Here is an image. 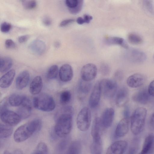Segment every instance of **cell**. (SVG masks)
Wrapping results in <instances>:
<instances>
[{
    "label": "cell",
    "instance_id": "cell-24",
    "mask_svg": "<svg viewBox=\"0 0 154 154\" xmlns=\"http://www.w3.org/2000/svg\"><path fill=\"white\" fill-rule=\"evenodd\" d=\"M91 88V84L90 82L84 81L82 79L79 84L78 91L80 98L83 99L89 92Z\"/></svg>",
    "mask_w": 154,
    "mask_h": 154
},
{
    "label": "cell",
    "instance_id": "cell-30",
    "mask_svg": "<svg viewBox=\"0 0 154 154\" xmlns=\"http://www.w3.org/2000/svg\"><path fill=\"white\" fill-rule=\"evenodd\" d=\"M0 137L1 139L6 138L12 134L13 129L10 125L1 124L0 125Z\"/></svg>",
    "mask_w": 154,
    "mask_h": 154
},
{
    "label": "cell",
    "instance_id": "cell-58",
    "mask_svg": "<svg viewBox=\"0 0 154 154\" xmlns=\"http://www.w3.org/2000/svg\"></svg>",
    "mask_w": 154,
    "mask_h": 154
},
{
    "label": "cell",
    "instance_id": "cell-38",
    "mask_svg": "<svg viewBox=\"0 0 154 154\" xmlns=\"http://www.w3.org/2000/svg\"><path fill=\"white\" fill-rule=\"evenodd\" d=\"M100 70L101 73L103 76L109 75L111 72L109 66L106 63H103L101 65Z\"/></svg>",
    "mask_w": 154,
    "mask_h": 154
},
{
    "label": "cell",
    "instance_id": "cell-42",
    "mask_svg": "<svg viewBox=\"0 0 154 154\" xmlns=\"http://www.w3.org/2000/svg\"><path fill=\"white\" fill-rule=\"evenodd\" d=\"M65 3L68 8H73L77 5L78 0H66Z\"/></svg>",
    "mask_w": 154,
    "mask_h": 154
},
{
    "label": "cell",
    "instance_id": "cell-20",
    "mask_svg": "<svg viewBox=\"0 0 154 154\" xmlns=\"http://www.w3.org/2000/svg\"><path fill=\"white\" fill-rule=\"evenodd\" d=\"M154 149V135H148L145 138L140 154H151Z\"/></svg>",
    "mask_w": 154,
    "mask_h": 154
},
{
    "label": "cell",
    "instance_id": "cell-29",
    "mask_svg": "<svg viewBox=\"0 0 154 154\" xmlns=\"http://www.w3.org/2000/svg\"><path fill=\"white\" fill-rule=\"evenodd\" d=\"M102 150L101 138L93 139V141L91 147V154H102Z\"/></svg>",
    "mask_w": 154,
    "mask_h": 154
},
{
    "label": "cell",
    "instance_id": "cell-52",
    "mask_svg": "<svg viewBox=\"0 0 154 154\" xmlns=\"http://www.w3.org/2000/svg\"><path fill=\"white\" fill-rule=\"evenodd\" d=\"M83 18L85 23H88L93 19V17L91 15L85 14L84 15Z\"/></svg>",
    "mask_w": 154,
    "mask_h": 154
},
{
    "label": "cell",
    "instance_id": "cell-3",
    "mask_svg": "<svg viewBox=\"0 0 154 154\" xmlns=\"http://www.w3.org/2000/svg\"><path fill=\"white\" fill-rule=\"evenodd\" d=\"M146 115V109L144 107L134 110L131 117V129L133 134H138L143 130Z\"/></svg>",
    "mask_w": 154,
    "mask_h": 154
},
{
    "label": "cell",
    "instance_id": "cell-35",
    "mask_svg": "<svg viewBox=\"0 0 154 154\" xmlns=\"http://www.w3.org/2000/svg\"><path fill=\"white\" fill-rule=\"evenodd\" d=\"M58 72V68L56 65L51 66L48 69L47 74V77L49 79H53L57 77Z\"/></svg>",
    "mask_w": 154,
    "mask_h": 154
},
{
    "label": "cell",
    "instance_id": "cell-47",
    "mask_svg": "<svg viewBox=\"0 0 154 154\" xmlns=\"http://www.w3.org/2000/svg\"><path fill=\"white\" fill-rule=\"evenodd\" d=\"M75 21L73 19H68L62 21L60 23L59 26L61 27L66 26Z\"/></svg>",
    "mask_w": 154,
    "mask_h": 154
},
{
    "label": "cell",
    "instance_id": "cell-40",
    "mask_svg": "<svg viewBox=\"0 0 154 154\" xmlns=\"http://www.w3.org/2000/svg\"><path fill=\"white\" fill-rule=\"evenodd\" d=\"M144 4L146 9L150 12H154V7L152 1L150 0L144 1Z\"/></svg>",
    "mask_w": 154,
    "mask_h": 154
},
{
    "label": "cell",
    "instance_id": "cell-11",
    "mask_svg": "<svg viewBox=\"0 0 154 154\" xmlns=\"http://www.w3.org/2000/svg\"><path fill=\"white\" fill-rule=\"evenodd\" d=\"M115 115L114 109L112 108H107L103 112L100 118L101 124L103 128L109 127L113 122Z\"/></svg>",
    "mask_w": 154,
    "mask_h": 154
},
{
    "label": "cell",
    "instance_id": "cell-15",
    "mask_svg": "<svg viewBox=\"0 0 154 154\" xmlns=\"http://www.w3.org/2000/svg\"><path fill=\"white\" fill-rule=\"evenodd\" d=\"M32 106L30 101L26 97L23 103L17 109V113L22 119H24L30 116Z\"/></svg>",
    "mask_w": 154,
    "mask_h": 154
},
{
    "label": "cell",
    "instance_id": "cell-23",
    "mask_svg": "<svg viewBox=\"0 0 154 154\" xmlns=\"http://www.w3.org/2000/svg\"><path fill=\"white\" fill-rule=\"evenodd\" d=\"M129 56L130 60L134 63L143 62L146 58V55L144 52L135 49H133L130 50Z\"/></svg>",
    "mask_w": 154,
    "mask_h": 154
},
{
    "label": "cell",
    "instance_id": "cell-32",
    "mask_svg": "<svg viewBox=\"0 0 154 154\" xmlns=\"http://www.w3.org/2000/svg\"><path fill=\"white\" fill-rule=\"evenodd\" d=\"M72 95L71 92L68 90L63 91L60 96V103L65 105L69 103L71 100Z\"/></svg>",
    "mask_w": 154,
    "mask_h": 154
},
{
    "label": "cell",
    "instance_id": "cell-25",
    "mask_svg": "<svg viewBox=\"0 0 154 154\" xmlns=\"http://www.w3.org/2000/svg\"><path fill=\"white\" fill-rule=\"evenodd\" d=\"M102 126L100 118L97 117L95 119L92 125L91 134L93 139L101 138V132Z\"/></svg>",
    "mask_w": 154,
    "mask_h": 154
},
{
    "label": "cell",
    "instance_id": "cell-21",
    "mask_svg": "<svg viewBox=\"0 0 154 154\" xmlns=\"http://www.w3.org/2000/svg\"><path fill=\"white\" fill-rule=\"evenodd\" d=\"M15 75L14 69H11L7 72L0 78V87L3 88H8L11 85Z\"/></svg>",
    "mask_w": 154,
    "mask_h": 154
},
{
    "label": "cell",
    "instance_id": "cell-43",
    "mask_svg": "<svg viewBox=\"0 0 154 154\" xmlns=\"http://www.w3.org/2000/svg\"><path fill=\"white\" fill-rule=\"evenodd\" d=\"M8 100L6 98L2 100L0 103V113L7 110L8 106Z\"/></svg>",
    "mask_w": 154,
    "mask_h": 154
},
{
    "label": "cell",
    "instance_id": "cell-1",
    "mask_svg": "<svg viewBox=\"0 0 154 154\" xmlns=\"http://www.w3.org/2000/svg\"><path fill=\"white\" fill-rule=\"evenodd\" d=\"M73 112L72 107L67 106L62 108L56 113L54 131L57 136L65 137L69 133L72 127Z\"/></svg>",
    "mask_w": 154,
    "mask_h": 154
},
{
    "label": "cell",
    "instance_id": "cell-12",
    "mask_svg": "<svg viewBox=\"0 0 154 154\" xmlns=\"http://www.w3.org/2000/svg\"><path fill=\"white\" fill-rule=\"evenodd\" d=\"M150 96L148 89L144 88L134 93L133 95L132 99L134 102L144 105L149 102Z\"/></svg>",
    "mask_w": 154,
    "mask_h": 154
},
{
    "label": "cell",
    "instance_id": "cell-10",
    "mask_svg": "<svg viewBox=\"0 0 154 154\" xmlns=\"http://www.w3.org/2000/svg\"><path fill=\"white\" fill-rule=\"evenodd\" d=\"M128 146L127 142L124 140L116 141L108 148L106 154H124Z\"/></svg>",
    "mask_w": 154,
    "mask_h": 154
},
{
    "label": "cell",
    "instance_id": "cell-34",
    "mask_svg": "<svg viewBox=\"0 0 154 154\" xmlns=\"http://www.w3.org/2000/svg\"><path fill=\"white\" fill-rule=\"evenodd\" d=\"M128 38L129 42L134 45L140 44L143 42V39L141 37L135 33H130L128 34Z\"/></svg>",
    "mask_w": 154,
    "mask_h": 154
},
{
    "label": "cell",
    "instance_id": "cell-22",
    "mask_svg": "<svg viewBox=\"0 0 154 154\" xmlns=\"http://www.w3.org/2000/svg\"><path fill=\"white\" fill-rule=\"evenodd\" d=\"M43 87V82L40 76H35L32 80L29 86L30 93L33 95L38 94Z\"/></svg>",
    "mask_w": 154,
    "mask_h": 154
},
{
    "label": "cell",
    "instance_id": "cell-48",
    "mask_svg": "<svg viewBox=\"0 0 154 154\" xmlns=\"http://www.w3.org/2000/svg\"><path fill=\"white\" fill-rule=\"evenodd\" d=\"M149 126L151 130H154V112L151 115L149 121Z\"/></svg>",
    "mask_w": 154,
    "mask_h": 154
},
{
    "label": "cell",
    "instance_id": "cell-4",
    "mask_svg": "<svg viewBox=\"0 0 154 154\" xmlns=\"http://www.w3.org/2000/svg\"><path fill=\"white\" fill-rule=\"evenodd\" d=\"M34 107L44 112L53 110L55 107V103L53 97L46 93H42L35 97L33 100Z\"/></svg>",
    "mask_w": 154,
    "mask_h": 154
},
{
    "label": "cell",
    "instance_id": "cell-41",
    "mask_svg": "<svg viewBox=\"0 0 154 154\" xmlns=\"http://www.w3.org/2000/svg\"><path fill=\"white\" fill-rule=\"evenodd\" d=\"M11 27V24L7 22H4L1 25V30L2 32H7L10 30Z\"/></svg>",
    "mask_w": 154,
    "mask_h": 154
},
{
    "label": "cell",
    "instance_id": "cell-13",
    "mask_svg": "<svg viewBox=\"0 0 154 154\" xmlns=\"http://www.w3.org/2000/svg\"><path fill=\"white\" fill-rule=\"evenodd\" d=\"M129 97V91L125 87H122L118 91L116 98V104L119 107L125 106L127 102Z\"/></svg>",
    "mask_w": 154,
    "mask_h": 154
},
{
    "label": "cell",
    "instance_id": "cell-44",
    "mask_svg": "<svg viewBox=\"0 0 154 154\" xmlns=\"http://www.w3.org/2000/svg\"><path fill=\"white\" fill-rule=\"evenodd\" d=\"M114 77L115 81H120L123 78L122 72L120 70L116 71L114 74Z\"/></svg>",
    "mask_w": 154,
    "mask_h": 154
},
{
    "label": "cell",
    "instance_id": "cell-45",
    "mask_svg": "<svg viewBox=\"0 0 154 154\" xmlns=\"http://www.w3.org/2000/svg\"><path fill=\"white\" fill-rule=\"evenodd\" d=\"M5 47L8 48H14L15 46L14 42L11 39H8L5 41Z\"/></svg>",
    "mask_w": 154,
    "mask_h": 154
},
{
    "label": "cell",
    "instance_id": "cell-8",
    "mask_svg": "<svg viewBox=\"0 0 154 154\" xmlns=\"http://www.w3.org/2000/svg\"><path fill=\"white\" fill-rule=\"evenodd\" d=\"M0 118L3 122L10 126L17 125L22 119L17 113L8 110L0 113Z\"/></svg>",
    "mask_w": 154,
    "mask_h": 154
},
{
    "label": "cell",
    "instance_id": "cell-39",
    "mask_svg": "<svg viewBox=\"0 0 154 154\" xmlns=\"http://www.w3.org/2000/svg\"><path fill=\"white\" fill-rule=\"evenodd\" d=\"M139 141L137 139L134 140L133 144L130 148L128 154H136L138 149Z\"/></svg>",
    "mask_w": 154,
    "mask_h": 154
},
{
    "label": "cell",
    "instance_id": "cell-33",
    "mask_svg": "<svg viewBox=\"0 0 154 154\" xmlns=\"http://www.w3.org/2000/svg\"><path fill=\"white\" fill-rule=\"evenodd\" d=\"M48 148L44 142L39 143L31 154H48Z\"/></svg>",
    "mask_w": 154,
    "mask_h": 154
},
{
    "label": "cell",
    "instance_id": "cell-27",
    "mask_svg": "<svg viewBox=\"0 0 154 154\" xmlns=\"http://www.w3.org/2000/svg\"><path fill=\"white\" fill-rule=\"evenodd\" d=\"M26 96L17 94H13L9 97L8 100L9 104L13 106H20L23 103Z\"/></svg>",
    "mask_w": 154,
    "mask_h": 154
},
{
    "label": "cell",
    "instance_id": "cell-51",
    "mask_svg": "<svg viewBox=\"0 0 154 154\" xmlns=\"http://www.w3.org/2000/svg\"><path fill=\"white\" fill-rule=\"evenodd\" d=\"M29 38V35H27L21 36L18 38V41L20 43H23L26 42Z\"/></svg>",
    "mask_w": 154,
    "mask_h": 154
},
{
    "label": "cell",
    "instance_id": "cell-49",
    "mask_svg": "<svg viewBox=\"0 0 154 154\" xmlns=\"http://www.w3.org/2000/svg\"><path fill=\"white\" fill-rule=\"evenodd\" d=\"M42 21L43 24L46 26L50 25L52 23L51 19L48 17H44L42 19Z\"/></svg>",
    "mask_w": 154,
    "mask_h": 154
},
{
    "label": "cell",
    "instance_id": "cell-2",
    "mask_svg": "<svg viewBox=\"0 0 154 154\" xmlns=\"http://www.w3.org/2000/svg\"><path fill=\"white\" fill-rule=\"evenodd\" d=\"M41 125V120L35 119L20 126L14 133V140L17 143L25 141L39 130Z\"/></svg>",
    "mask_w": 154,
    "mask_h": 154
},
{
    "label": "cell",
    "instance_id": "cell-36",
    "mask_svg": "<svg viewBox=\"0 0 154 154\" xmlns=\"http://www.w3.org/2000/svg\"><path fill=\"white\" fill-rule=\"evenodd\" d=\"M22 1L23 7L26 9L34 8L37 5L36 2L35 0H23Z\"/></svg>",
    "mask_w": 154,
    "mask_h": 154
},
{
    "label": "cell",
    "instance_id": "cell-53",
    "mask_svg": "<svg viewBox=\"0 0 154 154\" xmlns=\"http://www.w3.org/2000/svg\"><path fill=\"white\" fill-rule=\"evenodd\" d=\"M130 114V110L128 106H126L123 111V114L124 117L129 118Z\"/></svg>",
    "mask_w": 154,
    "mask_h": 154
},
{
    "label": "cell",
    "instance_id": "cell-57",
    "mask_svg": "<svg viewBox=\"0 0 154 154\" xmlns=\"http://www.w3.org/2000/svg\"><path fill=\"white\" fill-rule=\"evenodd\" d=\"M153 59L154 60V54L153 56Z\"/></svg>",
    "mask_w": 154,
    "mask_h": 154
},
{
    "label": "cell",
    "instance_id": "cell-19",
    "mask_svg": "<svg viewBox=\"0 0 154 154\" xmlns=\"http://www.w3.org/2000/svg\"><path fill=\"white\" fill-rule=\"evenodd\" d=\"M29 48L32 52L37 55H41L45 51L46 46L45 43L39 39H35L30 44Z\"/></svg>",
    "mask_w": 154,
    "mask_h": 154
},
{
    "label": "cell",
    "instance_id": "cell-28",
    "mask_svg": "<svg viewBox=\"0 0 154 154\" xmlns=\"http://www.w3.org/2000/svg\"><path fill=\"white\" fill-rule=\"evenodd\" d=\"M0 62V71L2 73L8 71L11 68L13 64L12 59L8 57L1 58Z\"/></svg>",
    "mask_w": 154,
    "mask_h": 154
},
{
    "label": "cell",
    "instance_id": "cell-9",
    "mask_svg": "<svg viewBox=\"0 0 154 154\" xmlns=\"http://www.w3.org/2000/svg\"><path fill=\"white\" fill-rule=\"evenodd\" d=\"M102 93L100 83L99 81L94 85L89 97V104L91 108H94L98 105Z\"/></svg>",
    "mask_w": 154,
    "mask_h": 154
},
{
    "label": "cell",
    "instance_id": "cell-55",
    "mask_svg": "<svg viewBox=\"0 0 154 154\" xmlns=\"http://www.w3.org/2000/svg\"><path fill=\"white\" fill-rule=\"evenodd\" d=\"M76 22L80 25L82 24L85 23L83 18L81 17H79L77 19Z\"/></svg>",
    "mask_w": 154,
    "mask_h": 154
},
{
    "label": "cell",
    "instance_id": "cell-7",
    "mask_svg": "<svg viewBox=\"0 0 154 154\" xmlns=\"http://www.w3.org/2000/svg\"><path fill=\"white\" fill-rule=\"evenodd\" d=\"M97 68L94 64L89 63L84 65L81 70V76L82 80L90 82L96 77Z\"/></svg>",
    "mask_w": 154,
    "mask_h": 154
},
{
    "label": "cell",
    "instance_id": "cell-50",
    "mask_svg": "<svg viewBox=\"0 0 154 154\" xmlns=\"http://www.w3.org/2000/svg\"><path fill=\"white\" fill-rule=\"evenodd\" d=\"M3 154H23V152L20 149H16L12 151L6 150Z\"/></svg>",
    "mask_w": 154,
    "mask_h": 154
},
{
    "label": "cell",
    "instance_id": "cell-37",
    "mask_svg": "<svg viewBox=\"0 0 154 154\" xmlns=\"http://www.w3.org/2000/svg\"><path fill=\"white\" fill-rule=\"evenodd\" d=\"M84 3L82 0H78V3L77 5L73 8H68L69 12L72 14H76L81 10Z\"/></svg>",
    "mask_w": 154,
    "mask_h": 154
},
{
    "label": "cell",
    "instance_id": "cell-54",
    "mask_svg": "<svg viewBox=\"0 0 154 154\" xmlns=\"http://www.w3.org/2000/svg\"><path fill=\"white\" fill-rule=\"evenodd\" d=\"M66 144L67 142L66 140H64L62 141L59 145V149L60 150H62L64 149L66 145Z\"/></svg>",
    "mask_w": 154,
    "mask_h": 154
},
{
    "label": "cell",
    "instance_id": "cell-56",
    "mask_svg": "<svg viewBox=\"0 0 154 154\" xmlns=\"http://www.w3.org/2000/svg\"><path fill=\"white\" fill-rule=\"evenodd\" d=\"M60 46V43L59 42L57 41L54 43V46L56 48H58Z\"/></svg>",
    "mask_w": 154,
    "mask_h": 154
},
{
    "label": "cell",
    "instance_id": "cell-18",
    "mask_svg": "<svg viewBox=\"0 0 154 154\" xmlns=\"http://www.w3.org/2000/svg\"><path fill=\"white\" fill-rule=\"evenodd\" d=\"M30 79V75L28 71L24 70L21 71L17 75L16 80L17 88L22 90L27 85Z\"/></svg>",
    "mask_w": 154,
    "mask_h": 154
},
{
    "label": "cell",
    "instance_id": "cell-14",
    "mask_svg": "<svg viewBox=\"0 0 154 154\" xmlns=\"http://www.w3.org/2000/svg\"><path fill=\"white\" fill-rule=\"evenodd\" d=\"M59 76L61 81L68 82L72 80L73 77V71L71 66L68 64L62 65L59 72Z\"/></svg>",
    "mask_w": 154,
    "mask_h": 154
},
{
    "label": "cell",
    "instance_id": "cell-46",
    "mask_svg": "<svg viewBox=\"0 0 154 154\" xmlns=\"http://www.w3.org/2000/svg\"><path fill=\"white\" fill-rule=\"evenodd\" d=\"M148 91L150 96L154 97V80L152 81L149 84Z\"/></svg>",
    "mask_w": 154,
    "mask_h": 154
},
{
    "label": "cell",
    "instance_id": "cell-5",
    "mask_svg": "<svg viewBox=\"0 0 154 154\" xmlns=\"http://www.w3.org/2000/svg\"><path fill=\"white\" fill-rule=\"evenodd\" d=\"M91 121V113L89 109L86 107L83 108L77 116L76 125L77 128L81 131H86L90 127Z\"/></svg>",
    "mask_w": 154,
    "mask_h": 154
},
{
    "label": "cell",
    "instance_id": "cell-26",
    "mask_svg": "<svg viewBox=\"0 0 154 154\" xmlns=\"http://www.w3.org/2000/svg\"><path fill=\"white\" fill-rule=\"evenodd\" d=\"M105 42L108 45H120L126 49H128L129 48L127 42L122 38L115 36L107 37L105 38Z\"/></svg>",
    "mask_w": 154,
    "mask_h": 154
},
{
    "label": "cell",
    "instance_id": "cell-16",
    "mask_svg": "<svg viewBox=\"0 0 154 154\" xmlns=\"http://www.w3.org/2000/svg\"><path fill=\"white\" fill-rule=\"evenodd\" d=\"M129 119L124 117L118 123L116 130L115 135L118 137L124 136L128 133L129 126Z\"/></svg>",
    "mask_w": 154,
    "mask_h": 154
},
{
    "label": "cell",
    "instance_id": "cell-31",
    "mask_svg": "<svg viewBox=\"0 0 154 154\" xmlns=\"http://www.w3.org/2000/svg\"><path fill=\"white\" fill-rule=\"evenodd\" d=\"M81 149L80 143L78 141H74L70 144L68 149L69 154H79Z\"/></svg>",
    "mask_w": 154,
    "mask_h": 154
},
{
    "label": "cell",
    "instance_id": "cell-17",
    "mask_svg": "<svg viewBox=\"0 0 154 154\" xmlns=\"http://www.w3.org/2000/svg\"><path fill=\"white\" fill-rule=\"evenodd\" d=\"M145 81L144 76L139 73L134 74L129 76L127 79V85L132 88H137L143 85Z\"/></svg>",
    "mask_w": 154,
    "mask_h": 154
},
{
    "label": "cell",
    "instance_id": "cell-6",
    "mask_svg": "<svg viewBox=\"0 0 154 154\" xmlns=\"http://www.w3.org/2000/svg\"><path fill=\"white\" fill-rule=\"evenodd\" d=\"M102 92L106 97L112 98L116 94L118 85L114 80L108 79H104L100 81Z\"/></svg>",
    "mask_w": 154,
    "mask_h": 154
}]
</instances>
